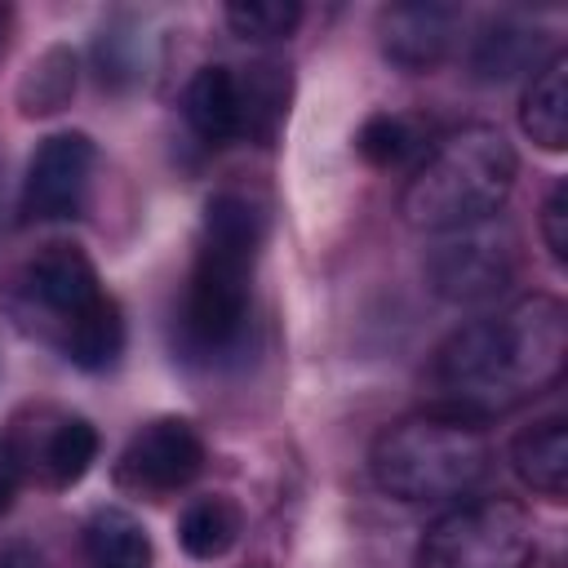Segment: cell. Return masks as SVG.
Segmentation results:
<instances>
[{"instance_id":"obj_13","label":"cell","mask_w":568,"mask_h":568,"mask_svg":"<svg viewBox=\"0 0 568 568\" xmlns=\"http://www.w3.org/2000/svg\"><path fill=\"white\" fill-rule=\"evenodd\" d=\"M519 129L550 155L568 146V53H550L528 75L519 98Z\"/></svg>"},{"instance_id":"obj_6","label":"cell","mask_w":568,"mask_h":568,"mask_svg":"<svg viewBox=\"0 0 568 568\" xmlns=\"http://www.w3.org/2000/svg\"><path fill=\"white\" fill-rule=\"evenodd\" d=\"M532 519L506 497H466L422 532L413 568H528Z\"/></svg>"},{"instance_id":"obj_20","label":"cell","mask_w":568,"mask_h":568,"mask_svg":"<svg viewBox=\"0 0 568 568\" xmlns=\"http://www.w3.org/2000/svg\"><path fill=\"white\" fill-rule=\"evenodd\" d=\"M71 89H75V58H71V49L53 44V49H44V53L31 62V71L22 75L18 102H22L27 115H49V111H58V106L71 98Z\"/></svg>"},{"instance_id":"obj_5","label":"cell","mask_w":568,"mask_h":568,"mask_svg":"<svg viewBox=\"0 0 568 568\" xmlns=\"http://www.w3.org/2000/svg\"><path fill=\"white\" fill-rule=\"evenodd\" d=\"M368 470L373 484L404 506H453L488 479L493 444L475 417L422 408L377 430Z\"/></svg>"},{"instance_id":"obj_1","label":"cell","mask_w":568,"mask_h":568,"mask_svg":"<svg viewBox=\"0 0 568 568\" xmlns=\"http://www.w3.org/2000/svg\"><path fill=\"white\" fill-rule=\"evenodd\" d=\"M568 364V315L550 293H524L466 320L435 355L439 408L493 417L550 390Z\"/></svg>"},{"instance_id":"obj_10","label":"cell","mask_w":568,"mask_h":568,"mask_svg":"<svg viewBox=\"0 0 568 568\" xmlns=\"http://www.w3.org/2000/svg\"><path fill=\"white\" fill-rule=\"evenodd\" d=\"M204 470V439L186 417H155L124 444L115 462V484L129 493L164 497L186 488Z\"/></svg>"},{"instance_id":"obj_7","label":"cell","mask_w":568,"mask_h":568,"mask_svg":"<svg viewBox=\"0 0 568 568\" xmlns=\"http://www.w3.org/2000/svg\"><path fill=\"white\" fill-rule=\"evenodd\" d=\"M93 457H98L93 422L53 408H22L18 417H9L0 435V510L27 484H44V488L80 484Z\"/></svg>"},{"instance_id":"obj_8","label":"cell","mask_w":568,"mask_h":568,"mask_svg":"<svg viewBox=\"0 0 568 568\" xmlns=\"http://www.w3.org/2000/svg\"><path fill=\"white\" fill-rule=\"evenodd\" d=\"M519 271V248L506 222L488 217L448 235H430L422 257L426 288L448 306H488L497 302Z\"/></svg>"},{"instance_id":"obj_23","label":"cell","mask_w":568,"mask_h":568,"mask_svg":"<svg viewBox=\"0 0 568 568\" xmlns=\"http://www.w3.org/2000/svg\"><path fill=\"white\" fill-rule=\"evenodd\" d=\"M9 22H13V9L0 4V53H4V40H9Z\"/></svg>"},{"instance_id":"obj_18","label":"cell","mask_w":568,"mask_h":568,"mask_svg":"<svg viewBox=\"0 0 568 568\" xmlns=\"http://www.w3.org/2000/svg\"><path fill=\"white\" fill-rule=\"evenodd\" d=\"M240 528H244V515L231 497H195L178 515V541L200 564L222 559L240 541Z\"/></svg>"},{"instance_id":"obj_21","label":"cell","mask_w":568,"mask_h":568,"mask_svg":"<svg viewBox=\"0 0 568 568\" xmlns=\"http://www.w3.org/2000/svg\"><path fill=\"white\" fill-rule=\"evenodd\" d=\"M222 18L240 40L266 44V40H288L297 31L302 4H293V0H235L222 9Z\"/></svg>"},{"instance_id":"obj_4","label":"cell","mask_w":568,"mask_h":568,"mask_svg":"<svg viewBox=\"0 0 568 568\" xmlns=\"http://www.w3.org/2000/svg\"><path fill=\"white\" fill-rule=\"evenodd\" d=\"M519 160L501 129L457 124L430 138L426 155L408 169L399 213L422 235H448L497 217L515 186Z\"/></svg>"},{"instance_id":"obj_14","label":"cell","mask_w":568,"mask_h":568,"mask_svg":"<svg viewBox=\"0 0 568 568\" xmlns=\"http://www.w3.org/2000/svg\"><path fill=\"white\" fill-rule=\"evenodd\" d=\"M510 470L524 488L559 501L568 488V426H564V417H541V422L524 426L510 439Z\"/></svg>"},{"instance_id":"obj_2","label":"cell","mask_w":568,"mask_h":568,"mask_svg":"<svg viewBox=\"0 0 568 568\" xmlns=\"http://www.w3.org/2000/svg\"><path fill=\"white\" fill-rule=\"evenodd\" d=\"M0 311L18 333L75 368H111L124 351V315L93 257L75 244H44L0 280Z\"/></svg>"},{"instance_id":"obj_22","label":"cell","mask_w":568,"mask_h":568,"mask_svg":"<svg viewBox=\"0 0 568 568\" xmlns=\"http://www.w3.org/2000/svg\"><path fill=\"white\" fill-rule=\"evenodd\" d=\"M537 231H541V244H546L550 262H555V266H564V262H568V186H564V178L546 191V204H541Z\"/></svg>"},{"instance_id":"obj_17","label":"cell","mask_w":568,"mask_h":568,"mask_svg":"<svg viewBox=\"0 0 568 568\" xmlns=\"http://www.w3.org/2000/svg\"><path fill=\"white\" fill-rule=\"evenodd\" d=\"M430 146V129L417 115L404 111H373L359 133H355V151L373 164V169H404L417 164Z\"/></svg>"},{"instance_id":"obj_11","label":"cell","mask_w":568,"mask_h":568,"mask_svg":"<svg viewBox=\"0 0 568 568\" xmlns=\"http://www.w3.org/2000/svg\"><path fill=\"white\" fill-rule=\"evenodd\" d=\"M462 31V9L439 4V0H408V4H386L377 13V44L386 62L399 71H430L448 58Z\"/></svg>"},{"instance_id":"obj_15","label":"cell","mask_w":568,"mask_h":568,"mask_svg":"<svg viewBox=\"0 0 568 568\" xmlns=\"http://www.w3.org/2000/svg\"><path fill=\"white\" fill-rule=\"evenodd\" d=\"M235 89H240V138L271 142L288 115V93H293L288 67H280V62L235 67Z\"/></svg>"},{"instance_id":"obj_9","label":"cell","mask_w":568,"mask_h":568,"mask_svg":"<svg viewBox=\"0 0 568 568\" xmlns=\"http://www.w3.org/2000/svg\"><path fill=\"white\" fill-rule=\"evenodd\" d=\"M93 169H98V146L89 133H49L22 173V217L31 222H58V217H75L89 200L93 186Z\"/></svg>"},{"instance_id":"obj_3","label":"cell","mask_w":568,"mask_h":568,"mask_svg":"<svg viewBox=\"0 0 568 568\" xmlns=\"http://www.w3.org/2000/svg\"><path fill=\"white\" fill-rule=\"evenodd\" d=\"M257 248H262V213L244 195L217 191L204 204L195 257L173 315V337L186 359L222 364L240 355L253 324Z\"/></svg>"},{"instance_id":"obj_12","label":"cell","mask_w":568,"mask_h":568,"mask_svg":"<svg viewBox=\"0 0 568 568\" xmlns=\"http://www.w3.org/2000/svg\"><path fill=\"white\" fill-rule=\"evenodd\" d=\"M182 115L191 124V133L209 146H226L240 142V89H235V67H200L186 80L182 93Z\"/></svg>"},{"instance_id":"obj_19","label":"cell","mask_w":568,"mask_h":568,"mask_svg":"<svg viewBox=\"0 0 568 568\" xmlns=\"http://www.w3.org/2000/svg\"><path fill=\"white\" fill-rule=\"evenodd\" d=\"M470 67L488 84L510 80L515 71H537V31H528L519 22H493V27H484V36H475Z\"/></svg>"},{"instance_id":"obj_16","label":"cell","mask_w":568,"mask_h":568,"mask_svg":"<svg viewBox=\"0 0 568 568\" xmlns=\"http://www.w3.org/2000/svg\"><path fill=\"white\" fill-rule=\"evenodd\" d=\"M80 546L89 568H151L155 555L146 528L120 506H98L80 528Z\"/></svg>"}]
</instances>
